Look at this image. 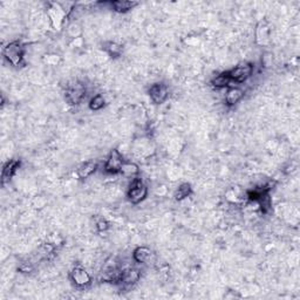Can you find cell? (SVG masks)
<instances>
[{"instance_id": "obj_1", "label": "cell", "mask_w": 300, "mask_h": 300, "mask_svg": "<svg viewBox=\"0 0 300 300\" xmlns=\"http://www.w3.org/2000/svg\"><path fill=\"white\" fill-rule=\"evenodd\" d=\"M75 2H60V1H52L47 4V17L50 19L51 26H52L56 32L64 28L66 19L70 18L71 13H72Z\"/></svg>"}, {"instance_id": "obj_2", "label": "cell", "mask_w": 300, "mask_h": 300, "mask_svg": "<svg viewBox=\"0 0 300 300\" xmlns=\"http://www.w3.org/2000/svg\"><path fill=\"white\" fill-rule=\"evenodd\" d=\"M25 54H26V46L21 41L14 40L2 48V56L10 65L14 67H22L25 66Z\"/></svg>"}, {"instance_id": "obj_3", "label": "cell", "mask_w": 300, "mask_h": 300, "mask_svg": "<svg viewBox=\"0 0 300 300\" xmlns=\"http://www.w3.org/2000/svg\"><path fill=\"white\" fill-rule=\"evenodd\" d=\"M87 95L86 86L80 81H73L66 86L65 101L70 106H78L81 104Z\"/></svg>"}, {"instance_id": "obj_4", "label": "cell", "mask_w": 300, "mask_h": 300, "mask_svg": "<svg viewBox=\"0 0 300 300\" xmlns=\"http://www.w3.org/2000/svg\"><path fill=\"white\" fill-rule=\"evenodd\" d=\"M148 196V187L144 184V182L142 181L140 177H135V178L131 179L129 187L127 190V197L128 201L131 204H140L141 202H143Z\"/></svg>"}, {"instance_id": "obj_5", "label": "cell", "mask_w": 300, "mask_h": 300, "mask_svg": "<svg viewBox=\"0 0 300 300\" xmlns=\"http://www.w3.org/2000/svg\"><path fill=\"white\" fill-rule=\"evenodd\" d=\"M255 66L251 62H241L233 68L229 70V74H230L231 82L235 84H243V82L247 81L248 79L252 76Z\"/></svg>"}, {"instance_id": "obj_6", "label": "cell", "mask_w": 300, "mask_h": 300, "mask_svg": "<svg viewBox=\"0 0 300 300\" xmlns=\"http://www.w3.org/2000/svg\"><path fill=\"white\" fill-rule=\"evenodd\" d=\"M124 157L122 155V153L120 151L118 148H114L110 150V153L108 154L107 159H106L104 164V171L108 175H116L120 174L121 171L122 164L124 163Z\"/></svg>"}, {"instance_id": "obj_7", "label": "cell", "mask_w": 300, "mask_h": 300, "mask_svg": "<svg viewBox=\"0 0 300 300\" xmlns=\"http://www.w3.org/2000/svg\"><path fill=\"white\" fill-rule=\"evenodd\" d=\"M148 95L153 104L163 105L169 99V87L164 82H155L148 89Z\"/></svg>"}, {"instance_id": "obj_8", "label": "cell", "mask_w": 300, "mask_h": 300, "mask_svg": "<svg viewBox=\"0 0 300 300\" xmlns=\"http://www.w3.org/2000/svg\"><path fill=\"white\" fill-rule=\"evenodd\" d=\"M71 281L76 287L85 288L91 284V276L81 265H76L71 271Z\"/></svg>"}, {"instance_id": "obj_9", "label": "cell", "mask_w": 300, "mask_h": 300, "mask_svg": "<svg viewBox=\"0 0 300 300\" xmlns=\"http://www.w3.org/2000/svg\"><path fill=\"white\" fill-rule=\"evenodd\" d=\"M141 278V271L136 267L122 268L118 282L124 287H131Z\"/></svg>"}, {"instance_id": "obj_10", "label": "cell", "mask_w": 300, "mask_h": 300, "mask_svg": "<svg viewBox=\"0 0 300 300\" xmlns=\"http://www.w3.org/2000/svg\"><path fill=\"white\" fill-rule=\"evenodd\" d=\"M256 44L258 46H267L271 41V28L266 20H261L255 30Z\"/></svg>"}, {"instance_id": "obj_11", "label": "cell", "mask_w": 300, "mask_h": 300, "mask_svg": "<svg viewBox=\"0 0 300 300\" xmlns=\"http://www.w3.org/2000/svg\"><path fill=\"white\" fill-rule=\"evenodd\" d=\"M20 165H21V161L18 159H12L10 161H7L4 164L1 171V184L5 185L8 183L11 179L13 178L14 175L17 174V171L19 170Z\"/></svg>"}, {"instance_id": "obj_12", "label": "cell", "mask_w": 300, "mask_h": 300, "mask_svg": "<svg viewBox=\"0 0 300 300\" xmlns=\"http://www.w3.org/2000/svg\"><path fill=\"white\" fill-rule=\"evenodd\" d=\"M244 90H243L242 88L229 87L227 89V93H225V104H227L229 107L236 106L244 98Z\"/></svg>"}, {"instance_id": "obj_13", "label": "cell", "mask_w": 300, "mask_h": 300, "mask_svg": "<svg viewBox=\"0 0 300 300\" xmlns=\"http://www.w3.org/2000/svg\"><path fill=\"white\" fill-rule=\"evenodd\" d=\"M154 258V252L148 247H137L133 252V259L139 264H147Z\"/></svg>"}, {"instance_id": "obj_14", "label": "cell", "mask_w": 300, "mask_h": 300, "mask_svg": "<svg viewBox=\"0 0 300 300\" xmlns=\"http://www.w3.org/2000/svg\"><path fill=\"white\" fill-rule=\"evenodd\" d=\"M98 163L95 161H86L82 164L79 165V168L76 169V176L80 179H86L88 177H90L98 170Z\"/></svg>"}, {"instance_id": "obj_15", "label": "cell", "mask_w": 300, "mask_h": 300, "mask_svg": "<svg viewBox=\"0 0 300 300\" xmlns=\"http://www.w3.org/2000/svg\"><path fill=\"white\" fill-rule=\"evenodd\" d=\"M231 79H230V74H229V71H223L219 74H217L215 78H212L211 80V86L212 87L217 88V89H223V88H228L231 87Z\"/></svg>"}, {"instance_id": "obj_16", "label": "cell", "mask_w": 300, "mask_h": 300, "mask_svg": "<svg viewBox=\"0 0 300 300\" xmlns=\"http://www.w3.org/2000/svg\"><path fill=\"white\" fill-rule=\"evenodd\" d=\"M111 10L114 12L118 13H127L129 12L130 10L135 8L139 2L137 1H125V0H114V1L109 2Z\"/></svg>"}, {"instance_id": "obj_17", "label": "cell", "mask_w": 300, "mask_h": 300, "mask_svg": "<svg viewBox=\"0 0 300 300\" xmlns=\"http://www.w3.org/2000/svg\"><path fill=\"white\" fill-rule=\"evenodd\" d=\"M122 176L125 177V178H135V177H139L140 174V168L135 162L131 161H124V163L122 164L121 171H120Z\"/></svg>"}, {"instance_id": "obj_18", "label": "cell", "mask_w": 300, "mask_h": 300, "mask_svg": "<svg viewBox=\"0 0 300 300\" xmlns=\"http://www.w3.org/2000/svg\"><path fill=\"white\" fill-rule=\"evenodd\" d=\"M124 45L116 41H107L104 44V51L110 58H119L124 54Z\"/></svg>"}, {"instance_id": "obj_19", "label": "cell", "mask_w": 300, "mask_h": 300, "mask_svg": "<svg viewBox=\"0 0 300 300\" xmlns=\"http://www.w3.org/2000/svg\"><path fill=\"white\" fill-rule=\"evenodd\" d=\"M193 193H194V190H193V187H191L190 183H188V182L182 183V184L178 185V188L175 190V193H174V198H175L176 201L181 202L183 201V199L190 197L191 195H193Z\"/></svg>"}, {"instance_id": "obj_20", "label": "cell", "mask_w": 300, "mask_h": 300, "mask_svg": "<svg viewBox=\"0 0 300 300\" xmlns=\"http://www.w3.org/2000/svg\"><path fill=\"white\" fill-rule=\"evenodd\" d=\"M88 106H89V109L93 111L101 110L102 108L106 106L105 96L102 95V94H96L95 96H93V98L89 100V104H88Z\"/></svg>"}, {"instance_id": "obj_21", "label": "cell", "mask_w": 300, "mask_h": 300, "mask_svg": "<svg viewBox=\"0 0 300 300\" xmlns=\"http://www.w3.org/2000/svg\"><path fill=\"white\" fill-rule=\"evenodd\" d=\"M67 34L71 39H76V38H81L82 36V30L81 26L78 24V22L73 21L71 24H68L67 26Z\"/></svg>"}, {"instance_id": "obj_22", "label": "cell", "mask_w": 300, "mask_h": 300, "mask_svg": "<svg viewBox=\"0 0 300 300\" xmlns=\"http://www.w3.org/2000/svg\"><path fill=\"white\" fill-rule=\"evenodd\" d=\"M42 62H44L45 65L54 67V66H58L60 62H61V56L56 53L45 54V55L42 56Z\"/></svg>"}, {"instance_id": "obj_23", "label": "cell", "mask_w": 300, "mask_h": 300, "mask_svg": "<svg viewBox=\"0 0 300 300\" xmlns=\"http://www.w3.org/2000/svg\"><path fill=\"white\" fill-rule=\"evenodd\" d=\"M225 197H227V199L229 202L231 203H239L242 201H244V195L243 194H239L238 190L233 189V188H231V189H229L227 191V194H225Z\"/></svg>"}, {"instance_id": "obj_24", "label": "cell", "mask_w": 300, "mask_h": 300, "mask_svg": "<svg viewBox=\"0 0 300 300\" xmlns=\"http://www.w3.org/2000/svg\"><path fill=\"white\" fill-rule=\"evenodd\" d=\"M95 228L99 232H106V231L109 230L110 224L107 219L104 218V217H99V218H96L95 221Z\"/></svg>"}, {"instance_id": "obj_25", "label": "cell", "mask_w": 300, "mask_h": 300, "mask_svg": "<svg viewBox=\"0 0 300 300\" xmlns=\"http://www.w3.org/2000/svg\"><path fill=\"white\" fill-rule=\"evenodd\" d=\"M18 270L20 271V272L30 273L34 270V265H33V263H31V262L21 263V264H20V266L18 267Z\"/></svg>"}, {"instance_id": "obj_26", "label": "cell", "mask_w": 300, "mask_h": 300, "mask_svg": "<svg viewBox=\"0 0 300 300\" xmlns=\"http://www.w3.org/2000/svg\"><path fill=\"white\" fill-rule=\"evenodd\" d=\"M70 47L71 48H81L84 47V39L81 38H76V39H73L72 41L70 42Z\"/></svg>"}]
</instances>
